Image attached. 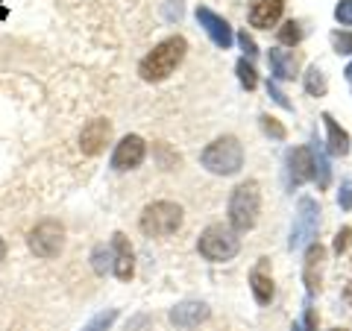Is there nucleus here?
<instances>
[{"mask_svg":"<svg viewBox=\"0 0 352 331\" xmlns=\"http://www.w3.org/2000/svg\"><path fill=\"white\" fill-rule=\"evenodd\" d=\"M185 53H188V41L182 36H170L159 41L156 47H153L144 59L138 65V76L144 82H162L168 80V76L179 68V62L185 59Z\"/></svg>","mask_w":352,"mask_h":331,"instance_id":"f257e3e1","label":"nucleus"},{"mask_svg":"<svg viewBox=\"0 0 352 331\" xmlns=\"http://www.w3.org/2000/svg\"><path fill=\"white\" fill-rule=\"evenodd\" d=\"M200 161H203V168L214 176H235L244 168V147H241L238 138L223 135L203 150Z\"/></svg>","mask_w":352,"mask_h":331,"instance_id":"f03ea898","label":"nucleus"},{"mask_svg":"<svg viewBox=\"0 0 352 331\" xmlns=\"http://www.w3.org/2000/svg\"><path fill=\"white\" fill-rule=\"evenodd\" d=\"M261 212V191L256 182H241L229 196V229L250 231Z\"/></svg>","mask_w":352,"mask_h":331,"instance_id":"7ed1b4c3","label":"nucleus"},{"mask_svg":"<svg viewBox=\"0 0 352 331\" xmlns=\"http://www.w3.org/2000/svg\"><path fill=\"white\" fill-rule=\"evenodd\" d=\"M197 249H200V255L206 261H232L238 255V249H241V240L235 235V229H229L223 223H214V226H208L200 240H197Z\"/></svg>","mask_w":352,"mask_h":331,"instance_id":"20e7f679","label":"nucleus"},{"mask_svg":"<svg viewBox=\"0 0 352 331\" xmlns=\"http://www.w3.org/2000/svg\"><path fill=\"white\" fill-rule=\"evenodd\" d=\"M138 223H141V231H144L147 238H168L182 226V208L176 203H168V200L150 203L144 212H141Z\"/></svg>","mask_w":352,"mask_h":331,"instance_id":"39448f33","label":"nucleus"},{"mask_svg":"<svg viewBox=\"0 0 352 331\" xmlns=\"http://www.w3.org/2000/svg\"><path fill=\"white\" fill-rule=\"evenodd\" d=\"M317 226H320V205H317V200H311V196H300L288 247L291 249H302L305 244H314Z\"/></svg>","mask_w":352,"mask_h":331,"instance_id":"423d86ee","label":"nucleus"},{"mask_svg":"<svg viewBox=\"0 0 352 331\" xmlns=\"http://www.w3.org/2000/svg\"><path fill=\"white\" fill-rule=\"evenodd\" d=\"M27 244H30V252L38 258H56L62 247H65V229L59 220H41L38 226L30 229L27 235Z\"/></svg>","mask_w":352,"mask_h":331,"instance_id":"0eeeda50","label":"nucleus"},{"mask_svg":"<svg viewBox=\"0 0 352 331\" xmlns=\"http://www.w3.org/2000/svg\"><path fill=\"white\" fill-rule=\"evenodd\" d=\"M147 156V144H144V138H138V135H126V138H120L118 141V147L112 152V170H135L141 161H144Z\"/></svg>","mask_w":352,"mask_h":331,"instance_id":"6e6552de","label":"nucleus"},{"mask_svg":"<svg viewBox=\"0 0 352 331\" xmlns=\"http://www.w3.org/2000/svg\"><path fill=\"white\" fill-rule=\"evenodd\" d=\"M109 138H112V120L94 117V120H88L80 132V150L85 156H100L109 144Z\"/></svg>","mask_w":352,"mask_h":331,"instance_id":"1a4fd4ad","label":"nucleus"},{"mask_svg":"<svg viewBox=\"0 0 352 331\" xmlns=\"http://www.w3.org/2000/svg\"><path fill=\"white\" fill-rule=\"evenodd\" d=\"M197 21H200V27L206 30V36L212 38L214 47L220 50H226L229 44H232V27H229V21L226 18H220L217 12H212L208 6H197Z\"/></svg>","mask_w":352,"mask_h":331,"instance_id":"9d476101","label":"nucleus"},{"mask_svg":"<svg viewBox=\"0 0 352 331\" xmlns=\"http://www.w3.org/2000/svg\"><path fill=\"white\" fill-rule=\"evenodd\" d=\"M112 273L120 282H129L132 273H135V255H132L126 235H120V231L112 235Z\"/></svg>","mask_w":352,"mask_h":331,"instance_id":"9b49d317","label":"nucleus"},{"mask_svg":"<svg viewBox=\"0 0 352 331\" xmlns=\"http://www.w3.org/2000/svg\"><path fill=\"white\" fill-rule=\"evenodd\" d=\"M308 179H314V156L311 147H294L288 150V182L296 187Z\"/></svg>","mask_w":352,"mask_h":331,"instance_id":"f8f14e48","label":"nucleus"},{"mask_svg":"<svg viewBox=\"0 0 352 331\" xmlns=\"http://www.w3.org/2000/svg\"><path fill=\"white\" fill-rule=\"evenodd\" d=\"M323 264H326V249L320 244H308L305 261H302V279L308 284V293H320V282H323Z\"/></svg>","mask_w":352,"mask_h":331,"instance_id":"ddd939ff","label":"nucleus"},{"mask_svg":"<svg viewBox=\"0 0 352 331\" xmlns=\"http://www.w3.org/2000/svg\"><path fill=\"white\" fill-rule=\"evenodd\" d=\"M285 12V0H252L250 3V27L270 30L279 24Z\"/></svg>","mask_w":352,"mask_h":331,"instance_id":"4468645a","label":"nucleus"},{"mask_svg":"<svg viewBox=\"0 0 352 331\" xmlns=\"http://www.w3.org/2000/svg\"><path fill=\"white\" fill-rule=\"evenodd\" d=\"M208 319V305L206 302H179L170 311V323L182 331H191Z\"/></svg>","mask_w":352,"mask_h":331,"instance_id":"2eb2a0df","label":"nucleus"},{"mask_svg":"<svg viewBox=\"0 0 352 331\" xmlns=\"http://www.w3.org/2000/svg\"><path fill=\"white\" fill-rule=\"evenodd\" d=\"M250 288H252V296H256L258 305H270V299H273V279L267 273V258H261L258 267L250 273Z\"/></svg>","mask_w":352,"mask_h":331,"instance_id":"dca6fc26","label":"nucleus"},{"mask_svg":"<svg viewBox=\"0 0 352 331\" xmlns=\"http://www.w3.org/2000/svg\"><path fill=\"white\" fill-rule=\"evenodd\" d=\"M320 120L326 124L329 147H332V152H335V156H346V152H349V135H346V129H340V126H338V120L329 115V112H326Z\"/></svg>","mask_w":352,"mask_h":331,"instance_id":"f3484780","label":"nucleus"},{"mask_svg":"<svg viewBox=\"0 0 352 331\" xmlns=\"http://www.w3.org/2000/svg\"><path fill=\"white\" fill-rule=\"evenodd\" d=\"M267 62H270V71L276 80H294V71H296V59L291 56L288 50H270L267 53Z\"/></svg>","mask_w":352,"mask_h":331,"instance_id":"a211bd4d","label":"nucleus"},{"mask_svg":"<svg viewBox=\"0 0 352 331\" xmlns=\"http://www.w3.org/2000/svg\"><path fill=\"white\" fill-rule=\"evenodd\" d=\"M311 156H314V179H317V187H329V182H332V168H329V159H326V152L320 147V141H314Z\"/></svg>","mask_w":352,"mask_h":331,"instance_id":"6ab92c4d","label":"nucleus"},{"mask_svg":"<svg viewBox=\"0 0 352 331\" xmlns=\"http://www.w3.org/2000/svg\"><path fill=\"white\" fill-rule=\"evenodd\" d=\"M326 76H323V71L320 68H308V73H305V91L311 94V97H323L326 94Z\"/></svg>","mask_w":352,"mask_h":331,"instance_id":"aec40b11","label":"nucleus"},{"mask_svg":"<svg viewBox=\"0 0 352 331\" xmlns=\"http://www.w3.org/2000/svg\"><path fill=\"white\" fill-rule=\"evenodd\" d=\"M235 71H238V80H241V85H244L247 91H252V88L258 85V73H256V68H252V65H250L247 59H238Z\"/></svg>","mask_w":352,"mask_h":331,"instance_id":"412c9836","label":"nucleus"},{"mask_svg":"<svg viewBox=\"0 0 352 331\" xmlns=\"http://www.w3.org/2000/svg\"><path fill=\"white\" fill-rule=\"evenodd\" d=\"M279 41L288 44V47H296V44L302 41V30L296 21H285V24L279 27Z\"/></svg>","mask_w":352,"mask_h":331,"instance_id":"4be33fe9","label":"nucleus"},{"mask_svg":"<svg viewBox=\"0 0 352 331\" xmlns=\"http://www.w3.org/2000/svg\"><path fill=\"white\" fill-rule=\"evenodd\" d=\"M118 319V311L112 308V311H103V314H97L94 319H88V323L82 326V331H109V326H112Z\"/></svg>","mask_w":352,"mask_h":331,"instance_id":"5701e85b","label":"nucleus"},{"mask_svg":"<svg viewBox=\"0 0 352 331\" xmlns=\"http://www.w3.org/2000/svg\"><path fill=\"white\" fill-rule=\"evenodd\" d=\"M91 261H94V273L97 275H106V270H112V249L97 247L91 252Z\"/></svg>","mask_w":352,"mask_h":331,"instance_id":"b1692460","label":"nucleus"},{"mask_svg":"<svg viewBox=\"0 0 352 331\" xmlns=\"http://www.w3.org/2000/svg\"><path fill=\"white\" fill-rule=\"evenodd\" d=\"M332 44L340 56H352V32H344V30H335L332 32Z\"/></svg>","mask_w":352,"mask_h":331,"instance_id":"393cba45","label":"nucleus"},{"mask_svg":"<svg viewBox=\"0 0 352 331\" xmlns=\"http://www.w3.org/2000/svg\"><path fill=\"white\" fill-rule=\"evenodd\" d=\"M258 120H261V129L267 132L270 138H276V141H285V126L279 124L276 117H270V115H261Z\"/></svg>","mask_w":352,"mask_h":331,"instance_id":"a878e982","label":"nucleus"},{"mask_svg":"<svg viewBox=\"0 0 352 331\" xmlns=\"http://www.w3.org/2000/svg\"><path fill=\"white\" fill-rule=\"evenodd\" d=\"M349 244H352V226H344L335 235V244H332V249L338 252V255H344V252L349 249Z\"/></svg>","mask_w":352,"mask_h":331,"instance_id":"bb28decb","label":"nucleus"},{"mask_svg":"<svg viewBox=\"0 0 352 331\" xmlns=\"http://www.w3.org/2000/svg\"><path fill=\"white\" fill-rule=\"evenodd\" d=\"M291 331H317V314H314V308H305L302 319H296Z\"/></svg>","mask_w":352,"mask_h":331,"instance_id":"cd10ccee","label":"nucleus"},{"mask_svg":"<svg viewBox=\"0 0 352 331\" xmlns=\"http://www.w3.org/2000/svg\"><path fill=\"white\" fill-rule=\"evenodd\" d=\"M335 18H338V24L352 27V0H340L335 6Z\"/></svg>","mask_w":352,"mask_h":331,"instance_id":"c85d7f7f","label":"nucleus"},{"mask_svg":"<svg viewBox=\"0 0 352 331\" xmlns=\"http://www.w3.org/2000/svg\"><path fill=\"white\" fill-rule=\"evenodd\" d=\"M338 205L344 208V212H349V208H352V179H344V182H340V191H338Z\"/></svg>","mask_w":352,"mask_h":331,"instance_id":"c756f323","label":"nucleus"},{"mask_svg":"<svg viewBox=\"0 0 352 331\" xmlns=\"http://www.w3.org/2000/svg\"><path fill=\"white\" fill-rule=\"evenodd\" d=\"M238 44H241V50H244L250 59H252V56H256V53H258V50H256V41H252V36H250L247 30H241V32H238Z\"/></svg>","mask_w":352,"mask_h":331,"instance_id":"7c9ffc66","label":"nucleus"},{"mask_svg":"<svg viewBox=\"0 0 352 331\" xmlns=\"http://www.w3.org/2000/svg\"><path fill=\"white\" fill-rule=\"evenodd\" d=\"M267 91H270V97H273V100H276L282 109H288V112H291V109H294V103L288 100V97H285L282 91H279V85L276 82H267Z\"/></svg>","mask_w":352,"mask_h":331,"instance_id":"2f4dec72","label":"nucleus"},{"mask_svg":"<svg viewBox=\"0 0 352 331\" xmlns=\"http://www.w3.org/2000/svg\"><path fill=\"white\" fill-rule=\"evenodd\" d=\"M9 15V9H6V0H0V21H3Z\"/></svg>","mask_w":352,"mask_h":331,"instance_id":"473e14b6","label":"nucleus"},{"mask_svg":"<svg viewBox=\"0 0 352 331\" xmlns=\"http://www.w3.org/2000/svg\"><path fill=\"white\" fill-rule=\"evenodd\" d=\"M6 258V244H3V238H0V261Z\"/></svg>","mask_w":352,"mask_h":331,"instance_id":"72a5a7b5","label":"nucleus"},{"mask_svg":"<svg viewBox=\"0 0 352 331\" xmlns=\"http://www.w3.org/2000/svg\"><path fill=\"white\" fill-rule=\"evenodd\" d=\"M344 76H346V80H349V82H352V62H349V65H346V71H344Z\"/></svg>","mask_w":352,"mask_h":331,"instance_id":"f704fd0d","label":"nucleus"},{"mask_svg":"<svg viewBox=\"0 0 352 331\" xmlns=\"http://www.w3.org/2000/svg\"><path fill=\"white\" fill-rule=\"evenodd\" d=\"M332 331H346V328H332Z\"/></svg>","mask_w":352,"mask_h":331,"instance_id":"c9c22d12","label":"nucleus"}]
</instances>
